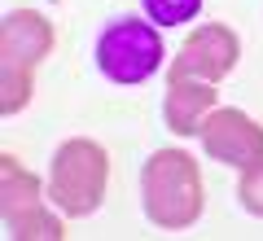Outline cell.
<instances>
[{"label":"cell","instance_id":"277c9868","mask_svg":"<svg viewBox=\"0 0 263 241\" xmlns=\"http://www.w3.org/2000/svg\"><path fill=\"white\" fill-rule=\"evenodd\" d=\"M0 219H5V237L66 241V224L44 211V189H40V180L13 154H0Z\"/></svg>","mask_w":263,"mask_h":241},{"label":"cell","instance_id":"8992f818","mask_svg":"<svg viewBox=\"0 0 263 241\" xmlns=\"http://www.w3.org/2000/svg\"><path fill=\"white\" fill-rule=\"evenodd\" d=\"M202 149L224 167H254L263 162V127L241 110H211L202 123Z\"/></svg>","mask_w":263,"mask_h":241},{"label":"cell","instance_id":"7a4b0ae2","mask_svg":"<svg viewBox=\"0 0 263 241\" xmlns=\"http://www.w3.org/2000/svg\"><path fill=\"white\" fill-rule=\"evenodd\" d=\"M105 184H110V154L97 140L75 136L62 140L53 154V171H48V202L70 219H84L105 202Z\"/></svg>","mask_w":263,"mask_h":241},{"label":"cell","instance_id":"3957f363","mask_svg":"<svg viewBox=\"0 0 263 241\" xmlns=\"http://www.w3.org/2000/svg\"><path fill=\"white\" fill-rule=\"evenodd\" d=\"M162 57H167V48H162V35L154 22L114 18L97 35V70L110 84H145L149 75H158Z\"/></svg>","mask_w":263,"mask_h":241},{"label":"cell","instance_id":"52a82bcc","mask_svg":"<svg viewBox=\"0 0 263 241\" xmlns=\"http://www.w3.org/2000/svg\"><path fill=\"white\" fill-rule=\"evenodd\" d=\"M53 53V22L35 9H13L0 22V70H35Z\"/></svg>","mask_w":263,"mask_h":241},{"label":"cell","instance_id":"9c48e42d","mask_svg":"<svg viewBox=\"0 0 263 241\" xmlns=\"http://www.w3.org/2000/svg\"><path fill=\"white\" fill-rule=\"evenodd\" d=\"M202 13V0H145V18L154 27H180Z\"/></svg>","mask_w":263,"mask_h":241},{"label":"cell","instance_id":"30bf717a","mask_svg":"<svg viewBox=\"0 0 263 241\" xmlns=\"http://www.w3.org/2000/svg\"><path fill=\"white\" fill-rule=\"evenodd\" d=\"M237 197H241V206H246L250 215H259V219H263V162H254V167L241 171Z\"/></svg>","mask_w":263,"mask_h":241},{"label":"cell","instance_id":"ba28073f","mask_svg":"<svg viewBox=\"0 0 263 241\" xmlns=\"http://www.w3.org/2000/svg\"><path fill=\"white\" fill-rule=\"evenodd\" d=\"M215 101H219L215 84H206V79H171L167 75V105H162V114H167V127L176 136H202V123L215 110Z\"/></svg>","mask_w":263,"mask_h":241},{"label":"cell","instance_id":"6da1fadb","mask_svg":"<svg viewBox=\"0 0 263 241\" xmlns=\"http://www.w3.org/2000/svg\"><path fill=\"white\" fill-rule=\"evenodd\" d=\"M141 202L154 228H167V232L193 228L202 219V206H206L197 158L184 149H158L141 171Z\"/></svg>","mask_w":263,"mask_h":241},{"label":"cell","instance_id":"5b68a950","mask_svg":"<svg viewBox=\"0 0 263 241\" xmlns=\"http://www.w3.org/2000/svg\"><path fill=\"white\" fill-rule=\"evenodd\" d=\"M237 57H241V44L228 27L219 22H202L184 44L171 57V79H206V84H219L224 75H233Z\"/></svg>","mask_w":263,"mask_h":241}]
</instances>
